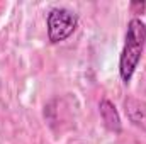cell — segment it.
I'll use <instances>...</instances> for the list:
<instances>
[{
    "mask_svg": "<svg viewBox=\"0 0 146 144\" xmlns=\"http://www.w3.org/2000/svg\"><path fill=\"white\" fill-rule=\"evenodd\" d=\"M146 44V24L139 17H133L127 22L126 41L119 58V75L124 85H129L136 71Z\"/></svg>",
    "mask_w": 146,
    "mask_h": 144,
    "instance_id": "6da1fadb",
    "label": "cell"
},
{
    "mask_svg": "<svg viewBox=\"0 0 146 144\" xmlns=\"http://www.w3.org/2000/svg\"><path fill=\"white\" fill-rule=\"evenodd\" d=\"M78 26V17L76 14L65 9V7H54L49 10L48 19H46V27H48V37L53 44L63 42L75 32Z\"/></svg>",
    "mask_w": 146,
    "mask_h": 144,
    "instance_id": "7a4b0ae2",
    "label": "cell"
},
{
    "mask_svg": "<svg viewBox=\"0 0 146 144\" xmlns=\"http://www.w3.org/2000/svg\"><path fill=\"white\" fill-rule=\"evenodd\" d=\"M99 112H100V119L104 122V126L109 129L110 132H115L119 134L122 131V126H121V117L117 114V110L114 107V104L109 100H102L99 104Z\"/></svg>",
    "mask_w": 146,
    "mask_h": 144,
    "instance_id": "3957f363",
    "label": "cell"
},
{
    "mask_svg": "<svg viewBox=\"0 0 146 144\" xmlns=\"http://www.w3.org/2000/svg\"><path fill=\"white\" fill-rule=\"evenodd\" d=\"M124 107H126V114H127L129 120L134 126L146 129V102L129 97V98H126Z\"/></svg>",
    "mask_w": 146,
    "mask_h": 144,
    "instance_id": "277c9868",
    "label": "cell"
},
{
    "mask_svg": "<svg viewBox=\"0 0 146 144\" xmlns=\"http://www.w3.org/2000/svg\"><path fill=\"white\" fill-rule=\"evenodd\" d=\"M145 9H146L145 2H131V10H133V14H143Z\"/></svg>",
    "mask_w": 146,
    "mask_h": 144,
    "instance_id": "5b68a950",
    "label": "cell"
}]
</instances>
